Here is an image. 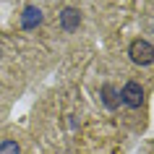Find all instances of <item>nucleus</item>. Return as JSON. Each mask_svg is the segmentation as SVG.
<instances>
[{
  "instance_id": "obj_6",
  "label": "nucleus",
  "mask_w": 154,
  "mask_h": 154,
  "mask_svg": "<svg viewBox=\"0 0 154 154\" xmlns=\"http://www.w3.org/2000/svg\"><path fill=\"white\" fill-rule=\"evenodd\" d=\"M0 154H21V149H18L16 141H3L0 144Z\"/></svg>"
},
{
  "instance_id": "obj_3",
  "label": "nucleus",
  "mask_w": 154,
  "mask_h": 154,
  "mask_svg": "<svg viewBox=\"0 0 154 154\" xmlns=\"http://www.w3.org/2000/svg\"><path fill=\"white\" fill-rule=\"evenodd\" d=\"M39 24H42V11L37 5H26L24 13H21V26L29 32V29H37Z\"/></svg>"
},
{
  "instance_id": "obj_1",
  "label": "nucleus",
  "mask_w": 154,
  "mask_h": 154,
  "mask_svg": "<svg viewBox=\"0 0 154 154\" xmlns=\"http://www.w3.org/2000/svg\"><path fill=\"white\" fill-rule=\"evenodd\" d=\"M128 55H131L133 63L149 65L154 60V45H152V42H146V39H133V42H131V47H128Z\"/></svg>"
},
{
  "instance_id": "obj_2",
  "label": "nucleus",
  "mask_w": 154,
  "mask_h": 154,
  "mask_svg": "<svg viewBox=\"0 0 154 154\" xmlns=\"http://www.w3.org/2000/svg\"><path fill=\"white\" fill-rule=\"evenodd\" d=\"M120 102H125L128 107H141V102H144V89H141V84L138 81H128L125 86H123L120 91Z\"/></svg>"
},
{
  "instance_id": "obj_4",
  "label": "nucleus",
  "mask_w": 154,
  "mask_h": 154,
  "mask_svg": "<svg viewBox=\"0 0 154 154\" xmlns=\"http://www.w3.org/2000/svg\"><path fill=\"white\" fill-rule=\"evenodd\" d=\"M79 24H81V13L76 8H63V13H60V26H63L65 32L79 29Z\"/></svg>"
},
{
  "instance_id": "obj_5",
  "label": "nucleus",
  "mask_w": 154,
  "mask_h": 154,
  "mask_svg": "<svg viewBox=\"0 0 154 154\" xmlns=\"http://www.w3.org/2000/svg\"><path fill=\"white\" fill-rule=\"evenodd\" d=\"M102 102H105L107 110H115V107L120 105V91L115 89L112 84H105L102 86Z\"/></svg>"
}]
</instances>
